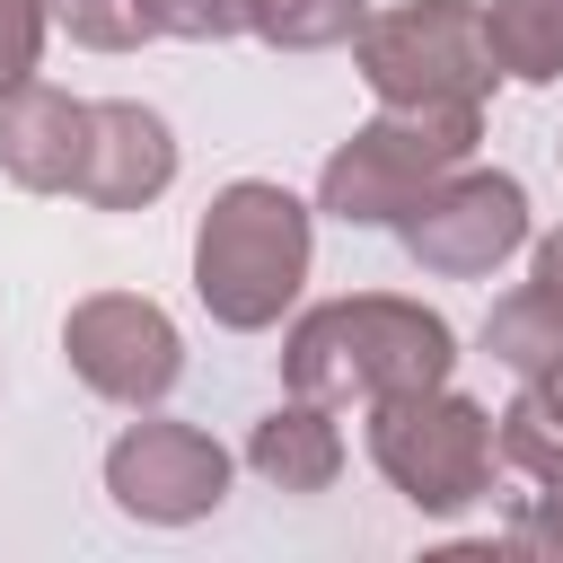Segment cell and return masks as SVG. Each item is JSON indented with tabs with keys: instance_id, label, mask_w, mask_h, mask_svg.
I'll use <instances>...</instances> for the list:
<instances>
[{
	"instance_id": "cell-1",
	"label": "cell",
	"mask_w": 563,
	"mask_h": 563,
	"mask_svg": "<svg viewBox=\"0 0 563 563\" xmlns=\"http://www.w3.org/2000/svg\"><path fill=\"white\" fill-rule=\"evenodd\" d=\"M457 369V334L440 308L422 299H396V290H352V299H325L308 317H290L282 334V387L290 396H317V405H378V396H405V387H440Z\"/></svg>"
},
{
	"instance_id": "cell-2",
	"label": "cell",
	"mask_w": 563,
	"mask_h": 563,
	"mask_svg": "<svg viewBox=\"0 0 563 563\" xmlns=\"http://www.w3.org/2000/svg\"><path fill=\"white\" fill-rule=\"evenodd\" d=\"M308 246H317L308 202L273 176H238L194 220V299L211 308V325L264 334L308 282Z\"/></svg>"
},
{
	"instance_id": "cell-3",
	"label": "cell",
	"mask_w": 563,
	"mask_h": 563,
	"mask_svg": "<svg viewBox=\"0 0 563 563\" xmlns=\"http://www.w3.org/2000/svg\"><path fill=\"white\" fill-rule=\"evenodd\" d=\"M484 141V106H378L334 158L317 167V211L343 229H396L449 167H466Z\"/></svg>"
},
{
	"instance_id": "cell-4",
	"label": "cell",
	"mask_w": 563,
	"mask_h": 563,
	"mask_svg": "<svg viewBox=\"0 0 563 563\" xmlns=\"http://www.w3.org/2000/svg\"><path fill=\"white\" fill-rule=\"evenodd\" d=\"M369 466L422 519H457V510H475L493 493L501 440H493V413L440 378V387H405V396L369 405Z\"/></svg>"
},
{
	"instance_id": "cell-5",
	"label": "cell",
	"mask_w": 563,
	"mask_h": 563,
	"mask_svg": "<svg viewBox=\"0 0 563 563\" xmlns=\"http://www.w3.org/2000/svg\"><path fill=\"white\" fill-rule=\"evenodd\" d=\"M352 70L369 79L378 106H484L493 79H501L475 0H405V9H378L352 35Z\"/></svg>"
},
{
	"instance_id": "cell-6",
	"label": "cell",
	"mask_w": 563,
	"mask_h": 563,
	"mask_svg": "<svg viewBox=\"0 0 563 563\" xmlns=\"http://www.w3.org/2000/svg\"><path fill=\"white\" fill-rule=\"evenodd\" d=\"M396 238H405V255H413L422 273L475 282V273H493V264H510V255L528 246V185L466 158V167H449V176L396 220Z\"/></svg>"
},
{
	"instance_id": "cell-7",
	"label": "cell",
	"mask_w": 563,
	"mask_h": 563,
	"mask_svg": "<svg viewBox=\"0 0 563 563\" xmlns=\"http://www.w3.org/2000/svg\"><path fill=\"white\" fill-rule=\"evenodd\" d=\"M62 352H70V378L106 405H132L150 413L176 378H185V334L167 325L158 299L141 290H97L62 317Z\"/></svg>"
},
{
	"instance_id": "cell-8",
	"label": "cell",
	"mask_w": 563,
	"mask_h": 563,
	"mask_svg": "<svg viewBox=\"0 0 563 563\" xmlns=\"http://www.w3.org/2000/svg\"><path fill=\"white\" fill-rule=\"evenodd\" d=\"M106 493L141 528H194L229 501V449L194 422H132L106 449Z\"/></svg>"
},
{
	"instance_id": "cell-9",
	"label": "cell",
	"mask_w": 563,
	"mask_h": 563,
	"mask_svg": "<svg viewBox=\"0 0 563 563\" xmlns=\"http://www.w3.org/2000/svg\"><path fill=\"white\" fill-rule=\"evenodd\" d=\"M176 185V132L158 106L97 97L88 106V158H79V202L97 211H150Z\"/></svg>"
},
{
	"instance_id": "cell-10",
	"label": "cell",
	"mask_w": 563,
	"mask_h": 563,
	"mask_svg": "<svg viewBox=\"0 0 563 563\" xmlns=\"http://www.w3.org/2000/svg\"><path fill=\"white\" fill-rule=\"evenodd\" d=\"M79 158H88V97L18 79L0 97V176L26 194H79Z\"/></svg>"
},
{
	"instance_id": "cell-11",
	"label": "cell",
	"mask_w": 563,
	"mask_h": 563,
	"mask_svg": "<svg viewBox=\"0 0 563 563\" xmlns=\"http://www.w3.org/2000/svg\"><path fill=\"white\" fill-rule=\"evenodd\" d=\"M246 466H255L273 493H325V484L343 475V422H334V405H317V396L273 405V413L246 431Z\"/></svg>"
},
{
	"instance_id": "cell-12",
	"label": "cell",
	"mask_w": 563,
	"mask_h": 563,
	"mask_svg": "<svg viewBox=\"0 0 563 563\" xmlns=\"http://www.w3.org/2000/svg\"><path fill=\"white\" fill-rule=\"evenodd\" d=\"M484 352H493L510 378H563V290L519 282L510 299H493V317H484Z\"/></svg>"
},
{
	"instance_id": "cell-13",
	"label": "cell",
	"mask_w": 563,
	"mask_h": 563,
	"mask_svg": "<svg viewBox=\"0 0 563 563\" xmlns=\"http://www.w3.org/2000/svg\"><path fill=\"white\" fill-rule=\"evenodd\" d=\"M484 44H493L501 79L554 88L563 79V0H493L484 9Z\"/></svg>"
},
{
	"instance_id": "cell-14",
	"label": "cell",
	"mask_w": 563,
	"mask_h": 563,
	"mask_svg": "<svg viewBox=\"0 0 563 563\" xmlns=\"http://www.w3.org/2000/svg\"><path fill=\"white\" fill-rule=\"evenodd\" d=\"M493 440H501V466H519L528 484H554L563 475V378H519V396L493 413Z\"/></svg>"
},
{
	"instance_id": "cell-15",
	"label": "cell",
	"mask_w": 563,
	"mask_h": 563,
	"mask_svg": "<svg viewBox=\"0 0 563 563\" xmlns=\"http://www.w3.org/2000/svg\"><path fill=\"white\" fill-rule=\"evenodd\" d=\"M369 26V0H246V35L273 53H334Z\"/></svg>"
},
{
	"instance_id": "cell-16",
	"label": "cell",
	"mask_w": 563,
	"mask_h": 563,
	"mask_svg": "<svg viewBox=\"0 0 563 563\" xmlns=\"http://www.w3.org/2000/svg\"><path fill=\"white\" fill-rule=\"evenodd\" d=\"M53 26H62L70 44H88V53H132V44H150L141 0H53Z\"/></svg>"
},
{
	"instance_id": "cell-17",
	"label": "cell",
	"mask_w": 563,
	"mask_h": 563,
	"mask_svg": "<svg viewBox=\"0 0 563 563\" xmlns=\"http://www.w3.org/2000/svg\"><path fill=\"white\" fill-rule=\"evenodd\" d=\"M150 35H176V44H229L246 35V0H141Z\"/></svg>"
},
{
	"instance_id": "cell-18",
	"label": "cell",
	"mask_w": 563,
	"mask_h": 563,
	"mask_svg": "<svg viewBox=\"0 0 563 563\" xmlns=\"http://www.w3.org/2000/svg\"><path fill=\"white\" fill-rule=\"evenodd\" d=\"M44 26H53V0H0V97H9L18 79H35Z\"/></svg>"
},
{
	"instance_id": "cell-19",
	"label": "cell",
	"mask_w": 563,
	"mask_h": 563,
	"mask_svg": "<svg viewBox=\"0 0 563 563\" xmlns=\"http://www.w3.org/2000/svg\"><path fill=\"white\" fill-rule=\"evenodd\" d=\"M510 545H519V554H554V563H563V475L528 493V510L510 519Z\"/></svg>"
},
{
	"instance_id": "cell-20",
	"label": "cell",
	"mask_w": 563,
	"mask_h": 563,
	"mask_svg": "<svg viewBox=\"0 0 563 563\" xmlns=\"http://www.w3.org/2000/svg\"><path fill=\"white\" fill-rule=\"evenodd\" d=\"M528 282L563 290V229H554V238H537V255H528Z\"/></svg>"
},
{
	"instance_id": "cell-21",
	"label": "cell",
	"mask_w": 563,
	"mask_h": 563,
	"mask_svg": "<svg viewBox=\"0 0 563 563\" xmlns=\"http://www.w3.org/2000/svg\"><path fill=\"white\" fill-rule=\"evenodd\" d=\"M554 150H563V141H554Z\"/></svg>"
}]
</instances>
